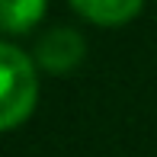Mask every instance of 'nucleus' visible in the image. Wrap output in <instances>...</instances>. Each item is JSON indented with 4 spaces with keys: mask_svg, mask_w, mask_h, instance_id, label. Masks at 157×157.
Returning a JSON list of instances; mask_svg holds the SVG:
<instances>
[{
    "mask_svg": "<svg viewBox=\"0 0 157 157\" xmlns=\"http://www.w3.org/2000/svg\"><path fill=\"white\" fill-rule=\"evenodd\" d=\"M45 6L48 0H0V32L6 35L29 32L45 16Z\"/></svg>",
    "mask_w": 157,
    "mask_h": 157,
    "instance_id": "obj_4",
    "label": "nucleus"
},
{
    "mask_svg": "<svg viewBox=\"0 0 157 157\" xmlns=\"http://www.w3.org/2000/svg\"><path fill=\"white\" fill-rule=\"evenodd\" d=\"M39 99V67L23 48L0 42V132L23 125Z\"/></svg>",
    "mask_w": 157,
    "mask_h": 157,
    "instance_id": "obj_1",
    "label": "nucleus"
},
{
    "mask_svg": "<svg viewBox=\"0 0 157 157\" xmlns=\"http://www.w3.org/2000/svg\"><path fill=\"white\" fill-rule=\"evenodd\" d=\"M83 35L77 29L58 26V29H48L35 45V67H45L48 74H67L77 64L83 61Z\"/></svg>",
    "mask_w": 157,
    "mask_h": 157,
    "instance_id": "obj_2",
    "label": "nucleus"
},
{
    "mask_svg": "<svg viewBox=\"0 0 157 157\" xmlns=\"http://www.w3.org/2000/svg\"><path fill=\"white\" fill-rule=\"evenodd\" d=\"M141 3L144 0H71V6L96 26H122L138 16Z\"/></svg>",
    "mask_w": 157,
    "mask_h": 157,
    "instance_id": "obj_3",
    "label": "nucleus"
}]
</instances>
